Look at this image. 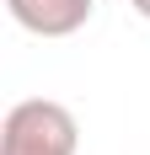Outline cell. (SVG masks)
<instances>
[{
	"label": "cell",
	"mask_w": 150,
	"mask_h": 155,
	"mask_svg": "<svg viewBox=\"0 0 150 155\" xmlns=\"http://www.w3.org/2000/svg\"><path fill=\"white\" fill-rule=\"evenodd\" d=\"M75 144H80L75 112L48 96L16 102L0 123V155H75Z\"/></svg>",
	"instance_id": "obj_1"
},
{
	"label": "cell",
	"mask_w": 150,
	"mask_h": 155,
	"mask_svg": "<svg viewBox=\"0 0 150 155\" xmlns=\"http://www.w3.org/2000/svg\"><path fill=\"white\" fill-rule=\"evenodd\" d=\"M5 11L32 38H70L91 21L97 0H5Z\"/></svg>",
	"instance_id": "obj_2"
},
{
	"label": "cell",
	"mask_w": 150,
	"mask_h": 155,
	"mask_svg": "<svg viewBox=\"0 0 150 155\" xmlns=\"http://www.w3.org/2000/svg\"><path fill=\"white\" fill-rule=\"evenodd\" d=\"M129 5H134V11H139V16L150 21V0H129Z\"/></svg>",
	"instance_id": "obj_3"
}]
</instances>
